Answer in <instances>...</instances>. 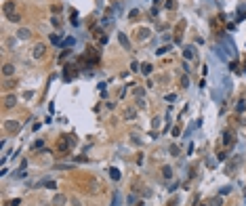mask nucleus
I'll use <instances>...</instances> for the list:
<instances>
[{"mask_svg": "<svg viewBox=\"0 0 246 206\" xmlns=\"http://www.w3.org/2000/svg\"><path fill=\"white\" fill-rule=\"evenodd\" d=\"M109 177L118 181V179H120V170H116V168H109Z\"/></svg>", "mask_w": 246, "mask_h": 206, "instance_id": "21", "label": "nucleus"}, {"mask_svg": "<svg viewBox=\"0 0 246 206\" xmlns=\"http://www.w3.org/2000/svg\"><path fill=\"white\" fill-rule=\"evenodd\" d=\"M72 206H82V204H80V202H78V200H76V198H74V200H72Z\"/></svg>", "mask_w": 246, "mask_h": 206, "instance_id": "37", "label": "nucleus"}, {"mask_svg": "<svg viewBox=\"0 0 246 206\" xmlns=\"http://www.w3.org/2000/svg\"><path fill=\"white\" fill-rule=\"evenodd\" d=\"M51 40L55 42V44H59V36H57V34H53V36H51Z\"/></svg>", "mask_w": 246, "mask_h": 206, "instance_id": "33", "label": "nucleus"}, {"mask_svg": "<svg viewBox=\"0 0 246 206\" xmlns=\"http://www.w3.org/2000/svg\"><path fill=\"white\" fill-rule=\"evenodd\" d=\"M152 126H154V128H158V126H160V118H154V122H152Z\"/></svg>", "mask_w": 246, "mask_h": 206, "instance_id": "29", "label": "nucleus"}, {"mask_svg": "<svg viewBox=\"0 0 246 206\" xmlns=\"http://www.w3.org/2000/svg\"><path fill=\"white\" fill-rule=\"evenodd\" d=\"M17 36H19V38H21V40H28V38H30V36H32V32H30V30H28V28H21V30H19V32H17Z\"/></svg>", "mask_w": 246, "mask_h": 206, "instance_id": "10", "label": "nucleus"}, {"mask_svg": "<svg viewBox=\"0 0 246 206\" xmlns=\"http://www.w3.org/2000/svg\"><path fill=\"white\" fill-rule=\"evenodd\" d=\"M229 67H231V69H233V72H238V74H240V72H242V69H240V65H238V63H229Z\"/></svg>", "mask_w": 246, "mask_h": 206, "instance_id": "24", "label": "nucleus"}, {"mask_svg": "<svg viewBox=\"0 0 246 206\" xmlns=\"http://www.w3.org/2000/svg\"><path fill=\"white\" fill-rule=\"evenodd\" d=\"M19 204H21V200H19V198H13V200H9L4 206H19Z\"/></svg>", "mask_w": 246, "mask_h": 206, "instance_id": "22", "label": "nucleus"}, {"mask_svg": "<svg viewBox=\"0 0 246 206\" xmlns=\"http://www.w3.org/2000/svg\"><path fill=\"white\" fill-rule=\"evenodd\" d=\"M17 105V97L15 95H7L4 97V107H15Z\"/></svg>", "mask_w": 246, "mask_h": 206, "instance_id": "4", "label": "nucleus"}, {"mask_svg": "<svg viewBox=\"0 0 246 206\" xmlns=\"http://www.w3.org/2000/svg\"><path fill=\"white\" fill-rule=\"evenodd\" d=\"M135 116H137V110H133V107L124 110V120H135Z\"/></svg>", "mask_w": 246, "mask_h": 206, "instance_id": "8", "label": "nucleus"}, {"mask_svg": "<svg viewBox=\"0 0 246 206\" xmlns=\"http://www.w3.org/2000/svg\"><path fill=\"white\" fill-rule=\"evenodd\" d=\"M173 135H175V137H179V135H181V128L175 126V128H173Z\"/></svg>", "mask_w": 246, "mask_h": 206, "instance_id": "32", "label": "nucleus"}, {"mask_svg": "<svg viewBox=\"0 0 246 206\" xmlns=\"http://www.w3.org/2000/svg\"><path fill=\"white\" fill-rule=\"evenodd\" d=\"M229 191H231V187H223L221 189V196H225V193H229Z\"/></svg>", "mask_w": 246, "mask_h": 206, "instance_id": "34", "label": "nucleus"}, {"mask_svg": "<svg viewBox=\"0 0 246 206\" xmlns=\"http://www.w3.org/2000/svg\"><path fill=\"white\" fill-rule=\"evenodd\" d=\"M147 36H149V30H147V28H141V30L137 32V38H139V40H147Z\"/></svg>", "mask_w": 246, "mask_h": 206, "instance_id": "12", "label": "nucleus"}, {"mask_svg": "<svg viewBox=\"0 0 246 206\" xmlns=\"http://www.w3.org/2000/svg\"><path fill=\"white\" fill-rule=\"evenodd\" d=\"M210 206H223V196H215V198H210Z\"/></svg>", "mask_w": 246, "mask_h": 206, "instance_id": "16", "label": "nucleus"}, {"mask_svg": "<svg viewBox=\"0 0 246 206\" xmlns=\"http://www.w3.org/2000/svg\"><path fill=\"white\" fill-rule=\"evenodd\" d=\"M223 143H225V145H231L233 143V135L229 133V131H225V135H223Z\"/></svg>", "mask_w": 246, "mask_h": 206, "instance_id": "15", "label": "nucleus"}, {"mask_svg": "<svg viewBox=\"0 0 246 206\" xmlns=\"http://www.w3.org/2000/svg\"><path fill=\"white\" fill-rule=\"evenodd\" d=\"M170 51V46H162V48H158V55H164V53H168Z\"/></svg>", "mask_w": 246, "mask_h": 206, "instance_id": "25", "label": "nucleus"}, {"mask_svg": "<svg viewBox=\"0 0 246 206\" xmlns=\"http://www.w3.org/2000/svg\"><path fill=\"white\" fill-rule=\"evenodd\" d=\"M4 126H7V131H9V133H17L19 128H21V124H19V122H15V120H7V124H4Z\"/></svg>", "mask_w": 246, "mask_h": 206, "instance_id": "2", "label": "nucleus"}, {"mask_svg": "<svg viewBox=\"0 0 246 206\" xmlns=\"http://www.w3.org/2000/svg\"><path fill=\"white\" fill-rule=\"evenodd\" d=\"M74 69H76V67H65V72H63V78H65L67 82L74 78V76H76V72H74Z\"/></svg>", "mask_w": 246, "mask_h": 206, "instance_id": "11", "label": "nucleus"}, {"mask_svg": "<svg viewBox=\"0 0 246 206\" xmlns=\"http://www.w3.org/2000/svg\"><path fill=\"white\" fill-rule=\"evenodd\" d=\"M2 74L7 76V78H9V76H13V74H15V65H13V63H4V67H2Z\"/></svg>", "mask_w": 246, "mask_h": 206, "instance_id": "7", "label": "nucleus"}, {"mask_svg": "<svg viewBox=\"0 0 246 206\" xmlns=\"http://www.w3.org/2000/svg\"><path fill=\"white\" fill-rule=\"evenodd\" d=\"M227 158V154H223V151H221V154H217V160H225Z\"/></svg>", "mask_w": 246, "mask_h": 206, "instance_id": "35", "label": "nucleus"}, {"mask_svg": "<svg viewBox=\"0 0 246 206\" xmlns=\"http://www.w3.org/2000/svg\"><path fill=\"white\" fill-rule=\"evenodd\" d=\"M69 145H74V139H61L59 141V149H67Z\"/></svg>", "mask_w": 246, "mask_h": 206, "instance_id": "13", "label": "nucleus"}, {"mask_svg": "<svg viewBox=\"0 0 246 206\" xmlns=\"http://www.w3.org/2000/svg\"><path fill=\"white\" fill-rule=\"evenodd\" d=\"M175 99H177V95H175V93H170V95H166V101H175Z\"/></svg>", "mask_w": 246, "mask_h": 206, "instance_id": "31", "label": "nucleus"}, {"mask_svg": "<svg viewBox=\"0 0 246 206\" xmlns=\"http://www.w3.org/2000/svg\"><path fill=\"white\" fill-rule=\"evenodd\" d=\"M244 107H246L244 101H240V103H238V112H244Z\"/></svg>", "mask_w": 246, "mask_h": 206, "instance_id": "36", "label": "nucleus"}, {"mask_svg": "<svg viewBox=\"0 0 246 206\" xmlns=\"http://www.w3.org/2000/svg\"><path fill=\"white\" fill-rule=\"evenodd\" d=\"M137 107H145V101H143V97H141V99H137Z\"/></svg>", "mask_w": 246, "mask_h": 206, "instance_id": "28", "label": "nucleus"}, {"mask_svg": "<svg viewBox=\"0 0 246 206\" xmlns=\"http://www.w3.org/2000/svg\"><path fill=\"white\" fill-rule=\"evenodd\" d=\"M133 95H135L137 99H141V97L145 95V88H143V86H135V88H133Z\"/></svg>", "mask_w": 246, "mask_h": 206, "instance_id": "14", "label": "nucleus"}, {"mask_svg": "<svg viewBox=\"0 0 246 206\" xmlns=\"http://www.w3.org/2000/svg\"><path fill=\"white\" fill-rule=\"evenodd\" d=\"M9 21H13V23H19V21H21V17H19V13H13V15H9V17H7Z\"/></svg>", "mask_w": 246, "mask_h": 206, "instance_id": "20", "label": "nucleus"}, {"mask_svg": "<svg viewBox=\"0 0 246 206\" xmlns=\"http://www.w3.org/2000/svg\"><path fill=\"white\" fill-rule=\"evenodd\" d=\"M51 21H53V25H55V28H59V25H61V21H59V17H53Z\"/></svg>", "mask_w": 246, "mask_h": 206, "instance_id": "27", "label": "nucleus"}, {"mask_svg": "<svg viewBox=\"0 0 246 206\" xmlns=\"http://www.w3.org/2000/svg\"><path fill=\"white\" fill-rule=\"evenodd\" d=\"M162 177L164 179H170V177H173V168H170V166H164V168H162Z\"/></svg>", "mask_w": 246, "mask_h": 206, "instance_id": "17", "label": "nucleus"}, {"mask_svg": "<svg viewBox=\"0 0 246 206\" xmlns=\"http://www.w3.org/2000/svg\"><path fill=\"white\" fill-rule=\"evenodd\" d=\"M65 202H67V198L63 196V193H57V196L53 198V202H51V204H53V206H63Z\"/></svg>", "mask_w": 246, "mask_h": 206, "instance_id": "3", "label": "nucleus"}, {"mask_svg": "<svg viewBox=\"0 0 246 206\" xmlns=\"http://www.w3.org/2000/svg\"><path fill=\"white\" fill-rule=\"evenodd\" d=\"M183 57H185V59H194V57H196L194 46H185V48H183Z\"/></svg>", "mask_w": 246, "mask_h": 206, "instance_id": "9", "label": "nucleus"}, {"mask_svg": "<svg viewBox=\"0 0 246 206\" xmlns=\"http://www.w3.org/2000/svg\"><path fill=\"white\" fill-rule=\"evenodd\" d=\"M44 53H46V46L42 44V42H38V44L34 46V57L36 59H42V57H44Z\"/></svg>", "mask_w": 246, "mask_h": 206, "instance_id": "1", "label": "nucleus"}, {"mask_svg": "<svg viewBox=\"0 0 246 206\" xmlns=\"http://www.w3.org/2000/svg\"><path fill=\"white\" fill-rule=\"evenodd\" d=\"M168 151H170V154H173V156H179V154H181L179 145H175V143H173V145H170V147H168Z\"/></svg>", "mask_w": 246, "mask_h": 206, "instance_id": "19", "label": "nucleus"}, {"mask_svg": "<svg viewBox=\"0 0 246 206\" xmlns=\"http://www.w3.org/2000/svg\"><path fill=\"white\" fill-rule=\"evenodd\" d=\"M131 69H133V72H137V69H139V63L133 61V63H131Z\"/></svg>", "mask_w": 246, "mask_h": 206, "instance_id": "30", "label": "nucleus"}, {"mask_svg": "<svg viewBox=\"0 0 246 206\" xmlns=\"http://www.w3.org/2000/svg\"><path fill=\"white\" fill-rule=\"evenodd\" d=\"M181 86H183V88H187V86H189V78H187V76H183V78H181Z\"/></svg>", "mask_w": 246, "mask_h": 206, "instance_id": "23", "label": "nucleus"}, {"mask_svg": "<svg viewBox=\"0 0 246 206\" xmlns=\"http://www.w3.org/2000/svg\"><path fill=\"white\" fill-rule=\"evenodd\" d=\"M118 40H120V44L126 48V51H131V40H128V36L126 34H118Z\"/></svg>", "mask_w": 246, "mask_h": 206, "instance_id": "6", "label": "nucleus"}, {"mask_svg": "<svg viewBox=\"0 0 246 206\" xmlns=\"http://www.w3.org/2000/svg\"><path fill=\"white\" fill-rule=\"evenodd\" d=\"M166 7L168 9H175V7H177V2H175V0H166Z\"/></svg>", "mask_w": 246, "mask_h": 206, "instance_id": "26", "label": "nucleus"}, {"mask_svg": "<svg viewBox=\"0 0 246 206\" xmlns=\"http://www.w3.org/2000/svg\"><path fill=\"white\" fill-rule=\"evenodd\" d=\"M152 69H154V67H152V63H143V65H141V72L145 74V76H147L149 72H152Z\"/></svg>", "mask_w": 246, "mask_h": 206, "instance_id": "18", "label": "nucleus"}, {"mask_svg": "<svg viewBox=\"0 0 246 206\" xmlns=\"http://www.w3.org/2000/svg\"><path fill=\"white\" fill-rule=\"evenodd\" d=\"M4 15H7V17H9V15H13L15 13V2H13V0H9V2H4Z\"/></svg>", "mask_w": 246, "mask_h": 206, "instance_id": "5", "label": "nucleus"}]
</instances>
